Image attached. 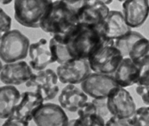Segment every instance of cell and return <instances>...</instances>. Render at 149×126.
Segmentation results:
<instances>
[{"label": "cell", "mask_w": 149, "mask_h": 126, "mask_svg": "<svg viewBox=\"0 0 149 126\" xmlns=\"http://www.w3.org/2000/svg\"><path fill=\"white\" fill-rule=\"evenodd\" d=\"M100 28L105 40L118 39L131 31L123 13L118 10H110Z\"/></svg>", "instance_id": "cell-13"}, {"label": "cell", "mask_w": 149, "mask_h": 126, "mask_svg": "<svg viewBox=\"0 0 149 126\" xmlns=\"http://www.w3.org/2000/svg\"><path fill=\"white\" fill-rule=\"evenodd\" d=\"M92 103L96 107V111L99 116H101L105 121H108L112 114L109 110L108 107V100L107 98H102V99H93Z\"/></svg>", "instance_id": "cell-25"}, {"label": "cell", "mask_w": 149, "mask_h": 126, "mask_svg": "<svg viewBox=\"0 0 149 126\" xmlns=\"http://www.w3.org/2000/svg\"><path fill=\"white\" fill-rule=\"evenodd\" d=\"M142 36H143V35H141V33H139L137 31L131 30L128 34L125 35L124 36L114 40L115 46L121 52L123 58L128 57L129 51L132 48V47L134 46V44Z\"/></svg>", "instance_id": "cell-22"}, {"label": "cell", "mask_w": 149, "mask_h": 126, "mask_svg": "<svg viewBox=\"0 0 149 126\" xmlns=\"http://www.w3.org/2000/svg\"><path fill=\"white\" fill-rule=\"evenodd\" d=\"M123 13L130 28H138L148 18L149 0H126L123 4Z\"/></svg>", "instance_id": "cell-12"}, {"label": "cell", "mask_w": 149, "mask_h": 126, "mask_svg": "<svg viewBox=\"0 0 149 126\" xmlns=\"http://www.w3.org/2000/svg\"><path fill=\"white\" fill-rule=\"evenodd\" d=\"M113 0H87V4H109L112 3Z\"/></svg>", "instance_id": "cell-31"}, {"label": "cell", "mask_w": 149, "mask_h": 126, "mask_svg": "<svg viewBox=\"0 0 149 126\" xmlns=\"http://www.w3.org/2000/svg\"><path fill=\"white\" fill-rule=\"evenodd\" d=\"M12 1L13 0H1V4H3V5H5V4H8L10 3H11Z\"/></svg>", "instance_id": "cell-32"}, {"label": "cell", "mask_w": 149, "mask_h": 126, "mask_svg": "<svg viewBox=\"0 0 149 126\" xmlns=\"http://www.w3.org/2000/svg\"><path fill=\"white\" fill-rule=\"evenodd\" d=\"M30 42L29 38L17 29L10 30L1 36L0 58L4 63L19 62L29 54Z\"/></svg>", "instance_id": "cell-5"}, {"label": "cell", "mask_w": 149, "mask_h": 126, "mask_svg": "<svg viewBox=\"0 0 149 126\" xmlns=\"http://www.w3.org/2000/svg\"><path fill=\"white\" fill-rule=\"evenodd\" d=\"M104 41L100 27L79 23L65 43L72 58L88 59Z\"/></svg>", "instance_id": "cell-2"}, {"label": "cell", "mask_w": 149, "mask_h": 126, "mask_svg": "<svg viewBox=\"0 0 149 126\" xmlns=\"http://www.w3.org/2000/svg\"><path fill=\"white\" fill-rule=\"evenodd\" d=\"M136 92L145 104L149 105V85H137Z\"/></svg>", "instance_id": "cell-29"}, {"label": "cell", "mask_w": 149, "mask_h": 126, "mask_svg": "<svg viewBox=\"0 0 149 126\" xmlns=\"http://www.w3.org/2000/svg\"><path fill=\"white\" fill-rule=\"evenodd\" d=\"M141 68L129 57H124L116 72L112 74L116 82L122 87H128L137 84Z\"/></svg>", "instance_id": "cell-17"}, {"label": "cell", "mask_w": 149, "mask_h": 126, "mask_svg": "<svg viewBox=\"0 0 149 126\" xmlns=\"http://www.w3.org/2000/svg\"><path fill=\"white\" fill-rule=\"evenodd\" d=\"M21 99L19 91L12 85L0 87V118L7 119L10 117Z\"/></svg>", "instance_id": "cell-19"}, {"label": "cell", "mask_w": 149, "mask_h": 126, "mask_svg": "<svg viewBox=\"0 0 149 126\" xmlns=\"http://www.w3.org/2000/svg\"><path fill=\"white\" fill-rule=\"evenodd\" d=\"M118 86L113 75L99 73H91L81 83V88L92 99L107 98L110 92Z\"/></svg>", "instance_id": "cell-9"}, {"label": "cell", "mask_w": 149, "mask_h": 126, "mask_svg": "<svg viewBox=\"0 0 149 126\" xmlns=\"http://www.w3.org/2000/svg\"><path fill=\"white\" fill-rule=\"evenodd\" d=\"M49 48L52 53L54 62L62 64L73 59L68 50L66 43L53 36L49 41Z\"/></svg>", "instance_id": "cell-21"}, {"label": "cell", "mask_w": 149, "mask_h": 126, "mask_svg": "<svg viewBox=\"0 0 149 126\" xmlns=\"http://www.w3.org/2000/svg\"><path fill=\"white\" fill-rule=\"evenodd\" d=\"M33 121L38 126H65L69 123L64 109L51 103L43 104L36 112Z\"/></svg>", "instance_id": "cell-11"}, {"label": "cell", "mask_w": 149, "mask_h": 126, "mask_svg": "<svg viewBox=\"0 0 149 126\" xmlns=\"http://www.w3.org/2000/svg\"><path fill=\"white\" fill-rule=\"evenodd\" d=\"M44 101L42 95L37 92H24L21 94L20 101L12 115L26 123H29L33 120L37 110L44 104Z\"/></svg>", "instance_id": "cell-14"}, {"label": "cell", "mask_w": 149, "mask_h": 126, "mask_svg": "<svg viewBox=\"0 0 149 126\" xmlns=\"http://www.w3.org/2000/svg\"><path fill=\"white\" fill-rule=\"evenodd\" d=\"M109 11L108 5L104 4H86L78 15L79 23L92 27H101Z\"/></svg>", "instance_id": "cell-18"}, {"label": "cell", "mask_w": 149, "mask_h": 126, "mask_svg": "<svg viewBox=\"0 0 149 126\" xmlns=\"http://www.w3.org/2000/svg\"><path fill=\"white\" fill-rule=\"evenodd\" d=\"M123 59L114 40H105L87 60L93 72L112 75Z\"/></svg>", "instance_id": "cell-4"}, {"label": "cell", "mask_w": 149, "mask_h": 126, "mask_svg": "<svg viewBox=\"0 0 149 126\" xmlns=\"http://www.w3.org/2000/svg\"><path fill=\"white\" fill-rule=\"evenodd\" d=\"M32 69L30 65L22 61L1 64L0 80L5 85H22L29 80Z\"/></svg>", "instance_id": "cell-10"}, {"label": "cell", "mask_w": 149, "mask_h": 126, "mask_svg": "<svg viewBox=\"0 0 149 126\" xmlns=\"http://www.w3.org/2000/svg\"><path fill=\"white\" fill-rule=\"evenodd\" d=\"M79 118L69 121L68 125L104 126L106 121L97 114L92 101H87L78 111Z\"/></svg>", "instance_id": "cell-20"}, {"label": "cell", "mask_w": 149, "mask_h": 126, "mask_svg": "<svg viewBox=\"0 0 149 126\" xmlns=\"http://www.w3.org/2000/svg\"><path fill=\"white\" fill-rule=\"evenodd\" d=\"M131 119V125L149 126V106L136 109Z\"/></svg>", "instance_id": "cell-23"}, {"label": "cell", "mask_w": 149, "mask_h": 126, "mask_svg": "<svg viewBox=\"0 0 149 126\" xmlns=\"http://www.w3.org/2000/svg\"><path fill=\"white\" fill-rule=\"evenodd\" d=\"M87 59H72L60 64L56 68L59 80L63 84H81L91 74Z\"/></svg>", "instance_id": "cell-7"}, {"label": "cell", "mask_w": 149, "mask_h": 126, "mask_svg": "<svg viewBox=\"0 0 149 126\" xmlns=\"http://www.w3.org/2000/svg\"><path fill=\"white\" fill-rule=\"evenodd\" d=\"M108 107L113 116L122 118H130L136 111L133 97L124 87L118 85L107 97Z\"/></svg>", "instance_id": "cell-8"}, {"label": "cell", "mask_w": 149, "mask_h": 126, "mask_svg": "<svg viewBox=\"0 0 149 126\" xmlns=\"http://www.w3.org/2000/svg\"><path fill=\"white\" fill-rule=\"evenodd\" d=\"M106 126H125L131 125L130 118H122L116 116H111V118L108 120L105 124Z\"/></svg>", "instance_id": "cell-28"}, {"label": "cell", "mask_w": 149, "mask_h": 126, "mask_svg": "<svg viewBox=\"0 0 149 126\" xmlns=\"http://www.w3.org/2000/svg\"><path fill=\"white\" fill-rule=\"evenodd\" d=\"M59 77L52 69H43L33 73L31 78L25 85L27 87H36L45 101L54 99L59 93Z\"/></svg>", "instance_id": "cell-6"}, {"label": "cell", "mask_w": 149, "mask_h": 126, "mask_svg": "<svg viewBox=\"0 0 149 126\" xmlns=\"http://www.w3.org/2000/svg\"><path fill=\"white\" fill-rule=\"evenodd\" d=\"M3 126H28L29 125V123H26L24 121H22L21 119H19L18 118L11 115L10 117H9L5 122L3 123Z\"/></svg>", "instance_id": "cell-30"}, {"label": "cell", "mask_w": 149, "mask_h": 126, "mask_svg": "<svg viewBox=\"0 0 149 126\" xmlns=\"http://www.w3.org/2000/svg\"><path fill=\"white\" fill-rule=\"evenodd\" d=\"M65 6L75 15H79L80 10L87 4V0H61Z\"/></svg>", "instance_id": "cell-26"}, {"label": "cell", "mask_w": 149, "mask_h": 126, "mask_svg": "<svg viewBox=\"0 0 149 126\" xmlns=\"http://www.w3.org/2000/svg\"><path fill=\"white\" fill-rule=\"evenodd\" d=\"M52 4V0H14L15 19L24 27L40 28Z\"/></svg>", "instance_id": "cell-3"}, {"label": "cell", "mask_w": 149, "mask_h": 126, "mask_svg": "<svg viewBox=\"0 0 149 126\" xmlns=\"http://www.w3.org/2000/svg\"><path fill=\"white\" fill-rule=\"evenodd\" d=\"M11 28V18L3 10H0V32L4 34L10 30Z\"/></svg>", "instance_id": "cell-27"}, {"label": "cell", "mask_w": 149, "mask_h": 126, "mask_svg": "<svg viewBox=\"0 0 149 126\" xmlns=\"http://www.w3.org/2000/svg\"><path fill=\"white\" fill-rule=\"evenodd\" d=\"M117 1H119V2H123H123H125L126 0H117Z\"/></svg>", "instance_id": "cell-33"}, {"label": "cell", "mask_w": 149, "mask_h": 126, "mask_svg": "<svg viewBox=\"0 0 149 126\" xmlns=\"http://www.w3.org/2000/svg\"><path fill=\"white\" fill-rule=\"evenodd\" d=\"M60 105L68 111L77 112L88 101V95L73 84H67L59 95Z\"/></svg>", "instance_id": "cell-15"}, {"label": "cell", "mask_w": 149, "mask_h": 126, "mask_svg": "<svg viewBox=\"0 0 149 126\" xmlns=\"http://www.w3.org/2000/svg\"><path fill=\"white\" fill-rule=\"evenodd\" d=\"M141 68L137 85H149V51L138 63Z\"/></svg>", "instance_id": "cell-24"}, {"label": "cell", "mask_w": 149, "mask_h": 126, "mask_svg": "<svg viewBox=\"0 0 149 126\" xmlns=\"http://www.w3.org/2000/svg\"><path fill=\"white\" fill-rule=\"evenodd\" d=\"M29 55L30 58L29 65L36 71L43 70L49 64L54 62L49 48V42L44 38L30 44Z\"/></svg>", "instance_id": "cell-16"}, {"label": "cell", "mask_w": 149, "mask_h": 126, "mask_svg": "<svg viewBox=\"0 0 149 126\" xmlns=\"http://www.w3.org/2000/svg\"><path fill=\"white\" fill-rule=\"evenodd\" d=\"M79 24L78 16L70 10L61 0H56L53 2L40 28L53 37L65 42Z\"/></svg>", "instance_id": "cell-1"}]
</instances>
